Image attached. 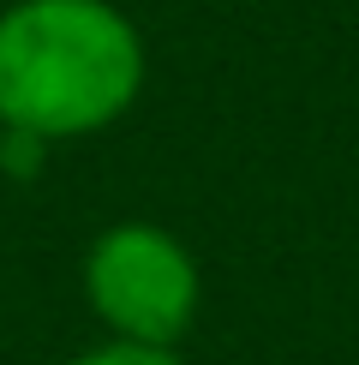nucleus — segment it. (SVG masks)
I'll list each match as a JSON object with an SVG mask.
<instances>
[{
  "label": "nucleus",
  "instance_id": "nucleus-1",
  "mask_svg": "<svg viewBox=\"0 0 359 365\" xmlns=\"http://www.w3.org/2000/svg\"><path fill=\"white\" fill-rule=\"evenodd\" d=\"M150 84V36L120 0L0 6V126L42 150L102 138Z\"/></svg>",
  "mask_w": 359,
  "mask_h": 365
},
{
  "label": "nucleus",
  "instance_id": "nucleus-2",
  "mask_svg": "<svg viewBox=\"0 0 359 365\" xmlns=\"http://www.w3.org/2000/svg\"><path fill=\"white\" fill-rule=\"evenodd\" d=\"M78 294L108 341L186 347L204 317V264L174 227L120 216L90 234L78 257Z\"/></svg>",
  "mask_w": 359,
  "mask_h": 365
},
{
  "label": "nucleus",
  "instance_id": "nucleus-3",
  "mask_svg": "<svg viewBox=\"0 0 359 365\" xmlns=\"http://www.w3.org/2000/svg\"><path fill=\"white\" fill-rule=\"evenodd\" d=\"M60 365H192L180 347H138V341H90L78 354H66Z\"/></svg>",
  "mask_w": 359,
  "mask_h": 365
},
{
  "label": "nucleus",
  "instance_id": "nucleus-4",
  "mask_svg": "<svg viewBox=\"0 0 359 365\" xmlns=\"http://www.w3.org/2000/svg\"><path fill=\"white\" fill-rule=\"evenodd\" d=\"M0 150H6V126H0Z\"/></svg>",
  "mask_w": 359,
  "mask_h": 365
},
{
  "label": "nucleus",
  "instance_id": "nucleus-5",
  "mask_svg": "<svg viewBox=\"0 0 359 365\" xmlns=\"http://www.w3.org/2000/svg\"><path fill=\"white\" fill-rule=\"evenodd\" d=\"M0 6H6V0H0Z\"/></svg>",
  "mask_w": 359,
  "mask_h": 365
}]
</instances>
